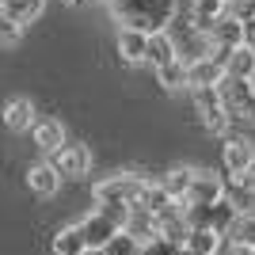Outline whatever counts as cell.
<instances>
[{"label":"cell","instance_id":"cell-3","mask_svg":"<svg viewBox=\"0 0 255 255\" xmlns=\"http://www.w3.org/2000/svg\"><path fill=\"white\" fill-rule=\"evenodd\" d=\"M141 191H145V179H141V175L118 171V175H111V179H103V183L92 187V198H96L99 206H126V210H133L137 198H141Z\"/></svg>","mask_w":255,"mask_h":255},{"label":"cell","instance_id":"cell-32","mask_svg":"<svg viewBox=\"0 0 255 255\" xmlns=\"http://www.w3.org/2000/svg\"><path fill=\"white\" fill-rule=\"evenodd\" d=\"M248 4H252V15H255V0H248Z\"/></svg>","mask_w":255,"mask_h":255},{"label":"cell","instance_id":"cell-16","mask_svg":"<svg viewBox=\"0 0 255 255\" xmlns=\"http://www.w3.org/2000/svg\"><path fill=\"white\" fill-rule=\"evenodd\" d=\"M34 145L42 152H57L65 145V126H61V118H42V122H34Z\"/></svg>","mask_w":255,"mask_h":255},{"label":"cell","instance_id":"cell-2","mask_svg":"<svg viewBox=\"0 0 255 255\" xmlns=\"http://www.w3.org/2000/svg\"><path fill=\"white\" fill-rule=\"evenodd\" d=\"M217 96L229 122L240 126H255V80H236V76H221L217 80Z\"/></svg>","mask_w":255,"mask_h":255},{"label":"cell","instance_id":"cell-6","mask_svg":"<svg viewBox=\"0 0 255 255\" xmlns=\"http://www.w3.org/2000/svg\"><path fill=\"white\" fill-rule=\"evenodd\" d=\"M76 229H80L84 248H107L111 240H115V233H122V229H118V221L111 217V213H103V210H92L84 221L76 225Z\"/></svg>","mask_w":255,"mask_h":255},{"label":"cell","instance_id":"cell-13","mask_svg":"<svg viewBox=\"0 0 255 255\" xmlns=\"http://www.w3.org/2000/svg\"><path fill=\"white\" fill-rule=\"evenodd\" d=\"M225 76V69L213 57H198L187 61V88H217V80Z\"/></svg>","mask_w":255,"mask_h":255},{"label":"cell","instance_id":"cell-1","mask_svg":"<svg viewBox=\"0 0 255 255\" xmlns=\"http://www.w3.org/2000/svg\"><path fill=\"white\" fill-rule=\"evenodd\" d=\"M111 11L129 31L156 34V31H168V23L179 11V0H111Z\"/></svg>","mask_w":255,"mask_h":255},{"label":"cell","instance_id":"cell-15","mask_svg":"<svg viewBox=\"0 0 255 255\" xmlns=\"http://www.w3.org/2000/svg\"><path fill=\"white\" fill-rule=\"evenodd\" d=\"M221 69H225V76H236V80H255V50H248V46L229 50Z\"/></svg>","mask_w":255,"mask_h":255},{"label":"cell","instance_id":"cell-17","mask_svg":"<svg viewBox=\"0 0 255 255\" xmlns=\"http://www.w3.org/2000/svg\"><path fill=\"white\" fill-rule=\"evenodd\" d=\"M225 15V0H191V23L198 34H210V27Z\"/></svg>","mask_w":255,"mask_h":255},{"label":"cell","instance_id":"cell-27","mask_svg":"<svg viewBox=\"0 0 255 255\" xmlns=\"http://www.w3.org/2000/svg\"><path fill=\"white\" fill-rule=\"evenodd\" d=\"M244 46H248V50H255V15H252V19H244Z\"/></svg>","mask_w":255,"mask_h":255},{"label":"cell","instance_id":"cell-25","mask_svg":"<svg viewBox=\"0 0 255 255\" xmlns=\"http://www.w3.org/2000/svg\"><path fill=\"white\" fill-rule=\"evenodd\" d=\"M103 252H107V255H137V252H141V244H137V240H133L129 233H115V240H111Z\"/></svg>","mask_w":255,"mask_h":255},{"label":"cell","instance_id":"cell-26","mask_svg":"<svg viewBox=\"0 0 255 255\" xmlns=\"http://www.w3.org/2000/svg\"><path fill=\"white\" fill-rule=\"evenodd\" d=\"M137 255H179V244H171V240H164V236H152L149 244H141Z\"/></svg>","mask_w":255,"mask_h":255},{"label":"cell","instance_id":"cell-9","mask_svg":"<svg viewBox=\"0 0 255 255\" xmlns=\"http://www.w3.org/2000/svg\"><path fill=\"white\" fill-rule=\"evenodd\" d=\"M4 126L11 129V133H27V129H34V103L27 96H11L8 103H4Z\"/></svg>","mask_w":255,"mask_h":255},{"label":"cell","instance_id":"cell-33","mask_svg":"<svg viewBox=\"0 0 255 255\" xmlns=\"http://www.w3.org/2000/svg\"><path fill=\"white\" fill-rule=\"evenodd\" d=\"M225 4H229V0H225Z\"/></svg>","mask_w":255,"mask_h":255},{"label":"cell","instance_id":"cell-23","mask_svg":"<svg viewBox=\"0 0 255 255\" xmlns=\"http://www.w3.org/2000/svg\"><path fill=\"white\" fill-rule=\"evenodd\" d=\"M156 80H160V88H168V92L187 88V61H183V57H175V61L160 65V69H156Z\"/></svg>","mask_w":255,"mask_h":255},{"label":"cell","instance_id":"cell-19","mask_svg":"<svg viewBox=\"0 0 255 255\" xmlns=\"http://www.w3.org/2000/svg\"><path fill=\"white\" fill-rule=\"evenodd\" d=\"M191 179H194V168H171L164 179H160V191L168 194L171 202H187V191H191Z\"/></svg>","mask_w":255,"mask_h":255},{"label":"cell","instance_id":"cell-20","mask_svg":"<svg viewBox=\"0 0 255 255\" xmlns=\"http://www.w3.org/2000/svg\"><path fill=\"white\" fill-rule=\"evenodd\" d=\"M122 233H129L137 244H149L152 236H160V225H156V217H152V213H145V210H129V221L122 225Z\"/></svg>","mask_w":255,"mask_h":255},{"label":"cell","instance_id":"cell-11","mask_svg":"<svg viewBox=\"0 0 255 255\" xmlns=\"http://www.w3.org/2000/svg\"><path fill=\"white\" fill-rule=\"evenodd\" d=\"M27 187H31V194H38V198H53V194L61 191V175L42 160V164H31V168H27Z\"/></svg>","mask_w":255,"mask_h":255},{"label":"cell","instance_id":"cell-21","mask_svg":"<svg viewBox=\"0 0 255 255\" xmlns=\"http://www.w3.org/2000/svg\"><path fill=\"white\" fill-rule=\"evenodd\" d=\"M225 240L233 248H255V213H236V221L229 225Z\"/></svg>","mask_w":255,"mask_h":255},{"label":"cell","instance_id":"cell-28","mask_svg":"<svg viewBox=\"0 0 255 255\" xmlns=\"http://www.w3.org/2000/svg\"><path fill=\"white\" fill-rule=\"evenodd\" d=\"M240 187H244V191H248V194H252V198H255V168L248 171L244 179H240Z\"/></svg>","mask_w":255,"mask_h":255},{"label":"cell","instance_id":"cell-8","mask_svg":"<svg viewBox=\"0 0 255 255\" xmlns=\"http://www.w3.org/2000/svg\"><path fill=\"white\" fill-rule=\"evenodd\" d=\"M217 198H225L221 175H213V171H194L191 191H187V202L183 206H210V202H217Z\"/></svg>","mask_w":255,"mask_h":255},{"label":"cell","instance_id":"cell-34","mask_svg":"<svg viewBox=\"0 0 255 255\" xmlns=\"http://www.w3.org/2000/svg\"><path fill=\"white\" fill-rule=\"evenodd\" d=\"M252 213H255V210H252Z\"/></svg>","mask_w":255,"mask_h":255},{"label":"cell","instance_id":"cell-22","mask_svg":"<svg viewBox=\"0 0 255 255\" xmlns=\"http://www.w3.org/2000/svg\"><path fill=\"white\" fill-rule=\"evenodd\" d=\"M53 255H80L84 252V240H80V229L76 225H65V229H57L53 233Z\"/></svg>","mask_w":255,"mask_h":255},{"label":"cell","instance_id":"cell-10","mask_svg":"<svg viewBox=\"0 0 255 255\" xmlns=\"http://www.w3.org/2000/svg\"><path fill=\"white\" fill-rule=\"evenodd\" d=\"M206 38H210V50H236V46H244V23L221 15V19L210 27Z\"/></svg>","mask_w":255,"mask_h":255},{"label":"cell","instance_id":"cell-7","mask_svg":"<svg viewBox=\"0 0 255 255\" xmlns=\"http://www.w3.org/2000/svg\"><path fill=\"white\" fill-rule=\"evenodd\" d=\"M221 160H225V171H229V175L240 183L248 171L255 168V145H252L248 137H229V141H225Z\"/></svg>","mask_w":255,"mask_h":255},{"label":"cell","instance_id":"cell-4","mask_svg":"<svg viewBox=\"0 0 255 255\" xmlns=\"http://www.w3.org/2000/svg\"><path fill=\"white\" fill-rule=\"evenodd\" d=\"M61 179H84L88 171H92V149L88 145H69L65 141L57 152H50V160H46Z\"/></svg>","mask_w":255,"mask_h":255},{"label":"cell","instance_id":"cell-31","mask_svg":"<svg viewBox=\"0 0 255 255\" xmlns=\"http://www.w3.org/2000/svg\"><path fill=\"white\" fill-rule=\"evenodd\" d=\"M61 4H69V8H80V4H88V0H61Z\"/></svg>","mask_w":255,"mask_h":255},{"label":"cell","instance_id":"cell-30","mask_svg":"<svg viewBox=\"0 0 255 255\" xmlns=\"http://www.w3.org/2000/svg\"><path fill=\"white\" fill-rule=\"evenodd\" d=\"M80 255H107V252H103V248H84Z\"/></svg>","mask_w":255,"mask_h":255},{"label":"cell","instance_id":"cell-5","mask_svg":"<svg viewBox=\"0 0 255 255\" xmlns=\"http://www.w3.org/2000/svg\"><path fill=\"white\" fill-rule=\"evenodd\" d=\"M191 99H194V111L202 115V126L210 129V133H229V115H225L221 107V96H217V88H191Z\"/></svg>","mask_w":255,"mask_h":255},{"label":"cell","instance_id":"cell-12","mask_svg":"<svg viewBox=\"0 0 255 255\" xmlns=\"http://www.w3.org/2000/svg\"><path fill=\"white\" fill-rule=\"evenodd\" d=\"M179 57V46H175V38H171L168 31H156L145 38V61L152 65V69H160V65H168Z\"/></svg>","mask_w":255,"mask_h":255},{"label":"cell","instance_id":"cell-14","mask_svg":"<svg viewBox=\"0 0 255 255\" xmlns=\"http://www.w3.org/2000/svg\"><path fill=\"white\" fill-rule=\"evenodd\" d=\"M42 11H46V0H0V15H8V19L19 23V27L34 23Z\"/></svg>","mask_w":255,"mask_h":255},{"label":"cell","instance_id":"cell-29","mask_svg":"<svg viewBox=\"0 0 255 255\" xmlns=\"http://www.w3.org/2000/svg\"><path fill=\"white\" fill-rule=\"evenodd\" d=\"M229 255H255V248H233Z\"/></svg>","mask_w":255,"mask_h":255},{"label":"cell","instance_id":"cell-18","mask_svg":"<svg viewBox=\"0 0 255 255\" xmlns=\"http://www.w3.org/2000/svg\"><path fill=\"white\" fill-rule=\"evenodd\" d=\"M145 38H149V34L122 27V31H118V57L126 65H145Z\"/></svg>","mask_w":255,"mask_h":255},{"label":"cell","instance_id":"cell-24","mask_svg":"<svg viewBox=\"0 0 255 255\" xmlns=\"http://www.w3.org/2000/svg\"><path fill=\"white\" fill-rule=\"evenodd\" d=\"M19 42H23V27L11 23L8 15H0V46H4V50H15Z\"/></svg>","mask_w":255,"mask_h":255}]
</instances>
